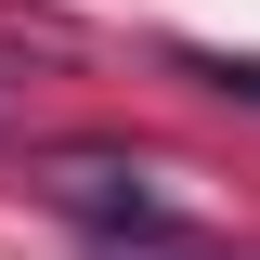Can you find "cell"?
<instances>
[{
	"instance_id": "cell-1",
	"label": "cell",
	"mask_w": 260,
	"mask_h": 260,
	"mask_svg": "<svg viewBox=\"0 0 260 260\" xmlns=\"http://www.w3.org/2000/svg\"><path fill=\"white\" fill-rule=\"evenodd\" d=\"M39 208H65L78 234H143V221H182V195H169V169L143 156V143H39L26 156Z\"/></svg>"
},
{
	"instance_id": "cell-2",
	"label": "cell",
	"mask_w": 260,
	"mask_h": 260,
	"mask_svg": "<svg viewBox=\"0 0 260 260\" xmlns=\"http://www.w3.org/2000/svg\"><path fill=\"white\" fill-rule=\"evenodd\" d=\"M195 91H221V104H260V52H182Z\"/></svg>"
},
{
	"instance_id": "cell-3",
	"label": "cell",
	"mask_w": 260,
	"mask_h": 260,
	"mask_svg": "<svg viewBox=\"0 0 260 260\" xmlns=\"http://www.w3.org/2000/svg\"><path fill=\"white\" fill-rule=\"evenodd\" d=\"M13 117H26V78H0V130H13Z\"/></svg>"
}]
</instances>
